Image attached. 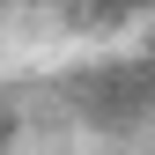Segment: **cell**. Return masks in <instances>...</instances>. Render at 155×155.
<instances>
[{
  "label": "cell",
  "instance_id": "obj_1",
  "mask_svg": "<svg viewBox=\"0 0 155 155\" xmlns=\"http://www.w3.org/2000/svg\"><path fill=\"white\" fill-rule=\"evenodd\" d=\"M0 155H15V111L0 104Z\"/></svg>",
  "mask_w": 155,
  "mask_h": 155
},
{
  "label": "cell",
  "instance_id": "obj_2",
  "mask_svg": "<svg viewBox=\"0 0 155 155\" xmlns=\"http://www.w3.org/2000/svg\"><path fill=\"white\" fill-rule=\"evenodd\" d=\"M30 8H52V0H30Z\"/></svg>",
  "mask_w": 155,
  "mask_h": 155
}]
</instances>
